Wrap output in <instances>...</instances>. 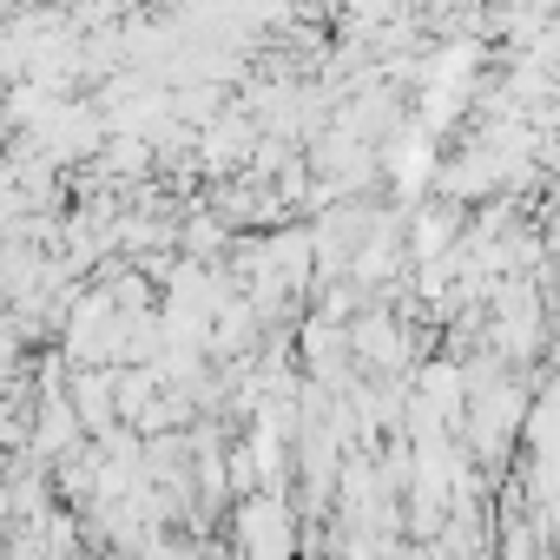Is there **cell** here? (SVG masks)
Returning <instances> with one entry per match:
<instances>
[{"label": "cell", "instance_id": "1", "mask_svg": "<svg viewBox=\"0 0 560 560\" xmlns=\"http://www.w3.org/2000/svg\"><path fill=\"white\" fill-rule=\"evenodd\" d=\"M237 547H244V560H291L298 534H291L284 494H244L237 501Z\"/></svg>", "mask_w": 560, "mask_h": 560}, {"label": "cell", "instance_id": "2", "mask_svg": "<svg viewBox=\"0 0 560 560\" xmlns=\"http://www.w3.org/2000/svg\"><path fill=\"white\" fill-rule=\"evenodd\" d=\"M67 402L80 409L86 435H93V442H106V435H113V422H119V370H80V376L67 383Z\"/></svg>", "mask_w": 560, "mask_h": 560}, {"label": "cell", "instance_id": "3", "mask_svg": "<svg viewBox=\"0 0 560 560\" xmlns=\"http://www.w3.org/2000/svg\"><path fill=\"white\" fill-rule=\"evenodd\" d=\"M185 237H191V250H218V244H224V224H218V218H191Z\"/></svg>", "mask_w": 560, "mask_h": 560}]
</instances>
